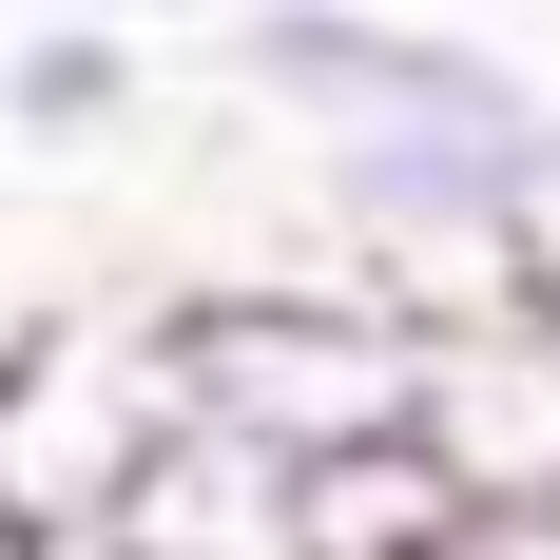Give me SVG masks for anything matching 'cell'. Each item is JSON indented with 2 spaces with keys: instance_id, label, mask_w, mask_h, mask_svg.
I'll list each match as a JSON object with an SVG mask.
<instances>
[{
  "instance_id": "6da1fadb",
  "label": "cell",
  "mask_w": 560,
  "mask_h": 560,
  "mask_svg": "<svg viewBox=\"0 0 560 560\" xmlns=\"http://www.w3.org/2000/svg\"><path fill=\"white\" fill-rule=\"evenodd\" d=\"M116 348L155 425L194 445H252V464H348V445H406L425 406V310L368 271H194V290H116Z\"/></svg>"
},
{
  "instance_id": "7a4b0ae2",
  "label": "cell",
  "mask_w": 560,
  "mask_h": 560,
  "mask_svg": "<svg viewBox=\"0 0 560 560\" xmlns=\"http://www.w3.org/2000/svg\"><path fill=\"white\" fill-rule=\"evenodd\" d=\"M213 78L271 116L290 155H387V136H483V116H541L503 39H464L425 0H232Z\"/></svg>"
},
{
  "instance_id": "3957f363",
  "label": "cell",
  "mask_w": 560,
  "mask_h": 560,
  "mask_svg": "<svg viewBox=\"0 0 560 560\" xmlns=\"http://www.w3.org/2000/svg\"><path fill=\"white\" fill-rule=\"evenodd\" d=\"M136 445H155V387H136L116 310H20L0 329V522L39 560H78L136 483Z\"/></svg>"
},
{
  "instance_id": "277c9868",
  "label": "cell",
  "mask_w": 560,
  "mask_h": 560,
  "mask_svg": "<svg viewBox=\"0 0 560 560\" xmlns=\"http://www.w3.org/2000/svg\"><path fill=\"white\" fill-rule=\"evenodd\" d=\"M97 560H310V541H290V464L155 425L136 483H116V522H97Z\"/></svg>"
},
{
  "instance_id": "5b68a950",
  "label": "cell",
  "mask_w": 560,
  "mask_h": 560,
  "mask_svg": "<svg viewBox=\"0 0 560 560\" xmlns=\"http://www.w3.org/2000/svg\"><path fill=\"white\" fill-rule=\"evenodd\" d=\"M155 116V58L97 39V20H0V174L20 155H116Z\"/></svg>"
},
{
  "instance_id": "8992f818",
  "label": "cell",
  "mask_w": 560,
  "mask_h": 560,
  "mask_svg": "<svg viewBox=\"0 0 560 560\" xmlns=\"http://www.w3.org/2000/svg\"><path fill=\"white\" fill-rule=\"evenodd\" d=\"M406 560H560V503H445Z\"/></svg>"
},
{
  "instance_id": "52a82bcc",
  "label": "cell",
  "mask_w": 560,
  "mask_h": 560,
  "mask_svg": "<svg viewBox=\"0 0 560 560\" xmlns=\"http://www.w3.org/2000/svg\"><path fill=\"white\" fill-rule=\"evenodd\" d=\"M20 20H97V39H136V58H155V39H213L232 0H20Z\"/></svg>"
},
{
  "instance_id": "ba28073f",
  "label": "cell",
  "mask_w": 560,
  "mask_h": 560,
  "mask_svg": "<svg viewBox=\"0 0 560 560\" xmlns=\"http://www.w3.org/2000/svg\"><path fill=\"white\" fill-rule=\"evenodd\" d=\"M0 560H39V541H20V522H0Z\"/></svg>"
},
{
  "instance_id": "9c48e42d",
  "label": "cell",
  "mask_w": 560,
  "mask_h": 560,
  "mask_svg": "<svg viewBox=\"0 0 560 560\" xmlns=\"http://www.w3.org/2000/svg\"><path fill=\"white\" fill-rule=\"evenodd\" d=\"M0 194H20V174H0Z\"/></svg>"
}]
</instances>
